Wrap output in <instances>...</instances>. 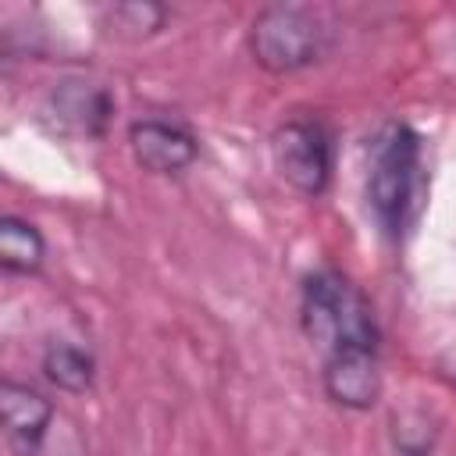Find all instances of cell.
<instances>
[{"instance_id":"obj_7","label":"cell","mask_w":456,"mask_h":456,"mask_svg":"<svg viewBox=\"0 0 456 456\" xmlns=\"http://www.w3.org/2000/svg\"><path fill=\"white\" fill-rule=\"evenodd\" d=\"M0 413H4V438L14 456H36L53 424V399L43 395L28 381L4 378L0 381Z\"/></svg>"},{"instance_id":"obj_12","label":"cell","mask_w":456,"mask_h":456,"mask_svg":"<svg viewBox=\"0 0 456 456\" xmlns=\"http://www.w3.org/2000/svg\"><path fill=\"white\" fill-rule=\"evenodd\" d=\"M438 442V424L428 410H403L392 417V445L399 456H431Z\"/></svg>"},{"instance_id":"obj_3","label":"cell","mask_w":456,"mask_h":456,"mask_svg":"<svg viewBox=\"0 0 456 456\" xmlns=\"http://www.w3.org/2000/svg\"><path fill=\"white\" fill-rule=\"evenodd\" d=\"M246 46L260 71L296 75L328 53L331 28L324 25L321 11L306 4H264L249 21Z\"/></svg>"},{"instance_id":"obj_4","label":"cell","mask_w":456,"mask_h":456,"mask_svg":"<svg viewBox=\"0 0 456 456\" xmlns=\"http://www.w3.org/2000/svg\"><path fill=\"white\" fill-rule=\"evenodd\" d=\"M271 160L289 189L321 200L335 175V132L321 114H292L271 132Z\"/></svg>"},{"instance_id":"obj_10","label":"cell","mask_w":456,"mask_h":456,"mask_svg":"<svg viewBox=\"0 0 456 456\" xmlns=\"http://www.w3.org/2000/svg\"><path fill=\"white\" fill-rule=\"evenodd\" d=\"M46 264V235L21 214L0 217V271L11 278H36Z\"/></svg>"},{"instance_id":"obj_2","label":"cell","mask_w":456,"mask_h":456,"mask_svg":"<svg viewBox=\"0 0 456 456\" xmlns=\"http://www.w3.org/2000/svg\"><path fill=\"white\" fill-rule=\"evenodd\" d=\"M299 328L321 360L338 353H381V324L370 296L335 264L303 274Z\"/></svg>"},{"instance_id":"obj_9","label":"cell","mask_w":456,"mask_h":456,"mask_svg":"<svg viewBox=\"0 0 456 456\" xmlns=\"http://www.w3.org/2000/svg\"><path fill=\"white\" fill-rule=\"evenodd\" d=\"M39 370L57 392L86 395L96 385V353L89 346L53 338V342H46V349L39 356Z\"/></svg>"},{"instance_id":"obj_11","label":"cell","mask_w":456,"mask_h":456,"mask_svg":"<svg viewBox=\"0 0 456 456\" xmlns=\"http://www.w3.org/2000/svg\"><path fill=\"white\" fill-rule=\"evenodd\" d=\"M167 18H171V11L164 4L128 0V4H114L103 11V32L121 43H142V39H153L157 32H164Z\"/></svg>"},{"instance_id":"obj_5","label":"cell","mask_w":456,"mask_h":456,"mask_svg":"<svg viewBox=\"0 0 456 456\" xmlns=\"http://www.w3.org/2000/svg\"><path fill=\"white\" fill-rule=\"evenodd\" d=\"M114 93L103 82L61 78L39 103V121L64 139H103L114 121Z\"/></svg>"},{"instance_id":"obj_6","label":"cell","mask_w":456,"mask_h":456,"mask_svg":"<svg viewBox=\"0 0 456 456\" xmlns=\"http://www.w3.org/2000/svg\"><path fill=\"white\" fill-rule=\"evenodd\" d=\"M128 153L146 175L178 178L196 164L200 135L175 114H139L128 121Z\"/></svg>"},{"instance_id":"obj_1","label":"cell","mask_w":456,"mask_h":456,"mask_svg":"<svg viewBox=\"0 0 456 456\" xmlns=\"http://www.w3.org/2000/svg\"><path fill=\"white\" fill-rule=\"evenodd\" d=\"M424 189V142L406 121H381L367 139L363 200L388 242H399L420 210Z\"/></svg>"},{"instance_id":"obj_8","label":"cell","mask_w":456,"mask_h":456,"mask_svg":"<svg viewBox=\"0 0 456 456\" xmlns=\"http://www.w3.org/2000/svg\"><path fill=\"white\" fill-rule=\"evenodd\" d=\"M321 388L324 395L353 413H367L378 406L385 378L381 353H338L321 360Z\"/></svg>"}]
</instances>
